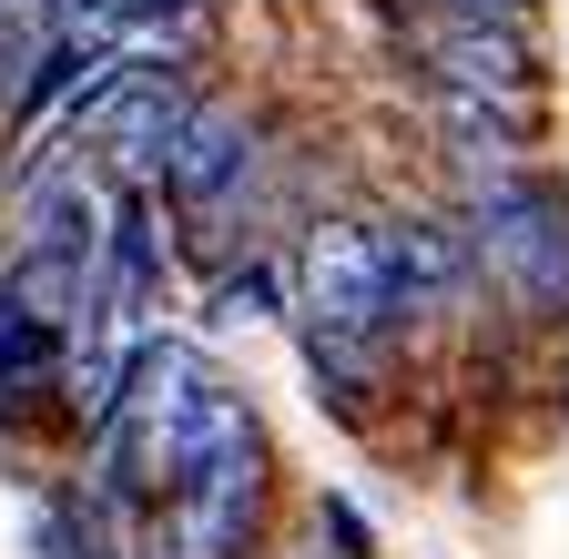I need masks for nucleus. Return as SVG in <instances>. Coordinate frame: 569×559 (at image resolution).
<instances>
[{
  "label": "nucleus",
  "instance_id": "11",
  "mask_svg": "<svg viewBox=\"0 0 569 559\" xmlns=\"http://www.w3.org/2000/svg\"><path fill=\"white\" fill-rule=\"evenodd\" d=\"M41 51H51V31H41L31 11H0V102H21V92H31Z\"/></svg>",
  "mask_w": 569,
  "mask_h": 559
},
{
  "label": "nucleus",
  "instance_id": "15",
  "mask_svg": "<svg viewBox=\"0 0 569 559\" xmlns=\"http://www.w3.org/2000/svg\"><path fill=\"white\" fill-rule=\"evenodd\" d=\"M0 11H21V0H0Z\"/></svg>",
  "mask_w": 569,
  "mask_h": 559
},
{
  "label": "nucleus",
  "instance_id": "8",
  "mask_svg": "<svg viewBox=\"0 0 569 559\" xmlns=\"http://www.w3.org/2000/svg\"><path fill=\"white\" fill-rule=\"evenodd\" d=\"M244 163H254V112H244V102H193L183 143H173V163H163V183H173L183 214H213V203L244 183Z\"/></svg>",
  "mask_w": 569,
  "mask_h": 559
},
{
  "label": "nucleus",
  "instance_id": "6",
  "mask_svg": "<svg viewBox=\"0 0 569 559\" xmlns=\"http://www.w3.org/2000/svg\"><path fill=\"white\" fill-rule=\"evenodd\" d=\"M254 499H264V438H234L213 448L173 499H163V539L173 559H244L254 539Z\"/></svg>",
  "mask_w": 569,
  "mask_h": 559
},
{
  "label": "nucleus",
  "instance_id": "7",
  "mask_svg": "<svg viewBox=\"0 0 569 559\" xmlns=\"http://www.w3.org/2000/svg\"><path fill=\"white\" fill-rule=\"evenodd\" d=\"M377 244H387V286L407 316H448L478 286V244L448 214H397V224H377Z\"/></svg>",
  "mask_w": 569,
  "mask_h": 559
},
{
  "label": "nucleus",
  "instance_id": "10",
  "mask_svg": "<svg viewBox=\"0 0 569 559\" xmlns=\"http://www.w3.org/2000/svg\"><path fill=\"white\" fill-rule=\"evenodd\" d=\"M306 377H316V397H326L336 417H367V407H377V357H356V346L306 336Z\"/></svg>",
  "mask_w": 569,
  "mask_h": 559
},
{
  "label": "nucleus",
  "instance_id": "4",
  "mask_svg": "<svg viewBox=\"0 0 569 559\" xmlns=\"http://www.w3.org/2000/svg\"><path fill=\"white\" fill-rule=\"evenodd\" d=\"M407 51L427 61L438 92H468V102H529L539 82V51L519 21H488V11H448V0H407L397 11Z\"/></svg>",
  "mask_w": 569,
  "mask_h": 559
},
{
  "label": "nucleus",
  "instance_id": "13",
  "mask_svg": "<svg viewBox=\"0 0 569 559\" xmlns=\"http://www.w3.org/2000/svg\"><path fill=\"white\" fill-rule=\"evenodd\" d=\"M326 529H336V539H346V559H367V519H356V509H346V499H336V509H326Z\"/></svg>",
  "mask_w": 569,
  "mask_h": 559
},
{
  "label": "nucleus",
  "instance_id": "14",
  "mask_svg": "<svg viewBox=\"0 0 569 559\" xmlns=\"http://www.w3.org/2000/svg\"><path fill=\"white\" fill-rule=\"evenodd\" d=\"M448 11H488V21H519L529 0H448Z\"/></svg>",
  "mask_w": 569,
  "mask_h": 559
},
{
  "label": "nucleus",
  "instance_id": "9",
  "mask_svg": "<svg viewBox=\"0 0 569 559\" xmlns=\"http://www.w3.org/2000/svg\"><path fill=\"white\" fill-rule=\"evenodd\" d=\"M61 357H71V336H61V326H41L31 306H11V296H0V417H11V407H31V397L61 377Z\"/></svg>",
  "mask_w": 569,
  "mask_h": 559
},
{
  "label": "nucleus",
  "instance_id": "5",
  "mask_svg": "<svg viewBox=\"0 0 569 559\" xmlns=\"http://www.w3.org/2000/svg\"><path fill=\"white\" fill-rule=\"evenodd\" d=\"M183 122H193L183 72H173V61H132V72L102 92V112L82 122V153H102V163L122 173V193H142V183H153V173L173 163Z\"/></svg>",
  "mask_w": 569,
  "mask_h": 559
},
{
  "label": "nucleus",
  "instance_id": "12",
  "mask_svg": "<svg viewBox=\"0 0 569 559\" xmlns=\"http://www.w3.org/2000/svg\"><path fill=\"white\" fill-rule=\"evenodd\" d=\"M274 306H284V274H274V264H244V274L213 286V326H254V316H274Z\"/></svg>",
  "mask_w": 569,
  "mask_h": 559
},
{
  "label": "nucleus",
  "instance_id": "1",
  "mask_svg": "<svg viewBox=\"0 0 569 559\" xmlns=\"http://www.w3.org/2000/svg\"><path fill=\"white\" fill-rule=\"evenodd\" d=\"M234 438H254V407L224 377H203L193 346L142 336V357H132V377H122V397L102 417V488L112 499H173Z\"/></svg>",
  "mask_w": 569,
  "mask_h": 559
},
{
  "label": "nucleus",
  "instance_id": "2",
  "mask_svg": "<svg viewBox=\"0 0 569 559\" xmlns=\"http://www.w3.org/2000/svg\"><path fill=\"white\" fill-rule=\"evenodd\" d=\"M468 244H478V274L509 306L549 316L569 306V193L539 183V173H478L468 183Z\"/></svg>",
  "mask_w": 569,
  "mask_h": 559
},
{
  "label": "nucleus",
  "instance_id": "3",
  "mask_svg": "<svg viewBox=\"0 0 569 559\" xmlns=\"http://www.w3.org/2000/svg\"><path fill=\"white\" fill-rule=\"evenodd\" d=\"M296 286H306V336L356 346V357H387L397 326H407V306H397V286H387L377 224H346V214L316 224L306 254H296Z\"/></svg>",
  "mask_w": 569,
  "mask_h": 559
}]
</instances>
